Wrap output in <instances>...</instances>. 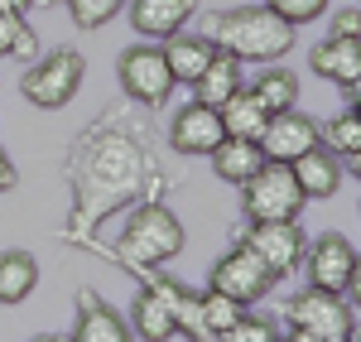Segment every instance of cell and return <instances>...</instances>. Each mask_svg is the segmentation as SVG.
<instances>
[{"label":"cell","mask_w":361,"mask_h":342,"mask_svg":"<svg viewBox=\"0 0 361 342\" xmlns=\"http://www.w3.org/2000/svg\"><path fill=\"white\" fill-rule=\"evenodd\" d=\"M73 338H78V342H126V338H130V323H121V314H116L106 299H97L92 289H82Z\"/></svg>","instance_id":"e0dca14e"},{"label":"cell","mask_w":361,"mask_h":342,"mask_svg":"<svg viewBox=\"0 0 361 342\" xmlns=\"http://www.w3.org/2000/svg\"><path fill=\"white\" fill-rule=\"evenodd\" d=\"M352 173H357V178H361V149H357V154H352Z\"/></svg>","instance_id":"e575fe53"},{"label":"cell","mask_w":361,"mask_h":342,"mask_svg":"<svg viewBox=\"0 0 361 342\" xmlns=\"http://www.w3.org/2000/svg\"><path fill=\"white\" fill-rule=\"evenodd\" d=\"M304 265H308V285H318V289H347L352 265H357V246H352L342 231H323L318 241H308Z\"/></svg>","instance_id":"7c38bea8"},{"label":"cell","mask_w":361,"mask_h":342,"mask_svg":"<svg viewBox=\"0 0 361 342\" xmlns=\"http://www.w3.org/2000/svg\"><path fill=\"white\" fill-rule=\"evenodd\" d=\"M294 178H299V188H304L308 202L318 198H333L337 188H342V154H333L328 145H313V149H304L294 164Z\"/></svg>","instance_id":"5bb4252c"},{"label":"cell","mask_w":361,"mask_h":342,"mask_svg":"<svg viewBox=\"0 0 361 342\" xmlns=\"http://www.w3.org/2000/svg\"><path fill=\"white\" fill-rule=\"evenodd\" d=\"M347 102H352V111L361 116V78H357V83H352V87H347Z\"/></svg>","instance_id":"d6a6232c"},{"label":"cell","mask_w":361,"mask_h":342,"mask_svg":"<svg viewBox=\"0 0 361 342\" xmlns=\"http://www.w3.org/2000/svg\"><path fill=\"white\" fill-rule=\"evenodd\" d=\"M284 318H289V338L299 342H347L352 328H357L352 299L342 289H318V285L294 294L284 304Z\"/></svg>","instance_id":"277c9868"},{"label":"cell","mask_w":361,"mask_h":342,"mask_svg":"<svg viewBox=\"0 0 361 342\" xmlns=\"http://www.w3.org/2000/svg\"><path fill=\"white\" fill-rule=\"evenodd\" d=\"M342 294H347V299L361 309V256H357V265H352V280H347V289H342Z\"/></svg>","instance_id":"1f68e13d"},{"label":"cell","mask_w":361,"mask_h":342,"mask_svg":"<svg viewBox=\"0 0 361 342\" xmlns=\"http://www.w3.org/2000/svg\"><path fill=\"white\" fill-rule=\"evenodd\" d=\"M352 338H357V342H361V328H352Z\"/></svg>","instance_id":"d590c367"},{"label":"cell","mask_w":361,"mask_h":342,"mask_svg":"<svg viewBox=\"0 0 361 342\" xmlns=\"http://www.w3.org/2000/svg\"><path fill=\"white\" fill-rule=\"evenodd\" d=\"M241 314H246V304H236L222 289H207V294H202V338H226L231 323Z\"/></svg>","instance_id":"cb8c5ba5"},{"label":"cell","mask_w":361,"mask_h":342,"mask_svg":"<svg viewBox=\"0 0 361 342\" xmlns=\"http://www.w3.org/2000/svg\"><path fill=\"white\" fill-rule=\"evenodd\" d=\"M15 183H20V169H15V159H10V154L0 149V193H10Z\"/></svg>","instance_id":"4dcf8cb0"},{"label":"cell","mask_w":361,"mask_h":342,"mask_svg":"<svg viewBox=\"0 0 361 342\" xmlns=\"http://www.w3.org/2000/svg\"><path fill=\"white\" fill-rule=\"evenodd\" d=\"M222 126L226 135H250V140H260V130H265V121H270V111H265V102L250 92V87H236L231 97H226L222 106Z\"/></svg>","instance_id":"44dd1931"},{"label":"cell","mask_w":361,"mask_h":342,"mask_svg":"<svg viewBox=\"0 0 361 342\" xmlns=\"http://www.w3.org/2000/svg\"><path fill=\"white\" fill-rule=\"evenodd\" d=\"M275 15H284L289 25H308V20H318L323 10H328V0H265Z\"/></svg>","instance_id":"f1b7e54d"},{"label":"cell","mask_w":361,"mask_h":342,"mask_svg":"<svg viewBox=\"0 0 361 342\" xmlns=\"http://www.w3.org/2000/svg\"><path fill=\"white\" fill-rule=\"evenodd\" d=\"M304 188L289 164H275L265 159L260 169L241 183V207H246L250 222H279V217H299L304 212Z\"/></svg>","instance_id":"5b68a950"},{"label":"cell","mask_w":361,"mask_h":342,"mask_svg":"<svg viewBox=\"0 0 361 342\" xmlns=\"http://www.w3.org/2000/svg\"><path fill=\"white\" fill-rule=\"evenodd\" d=\"M82 73H87V58L78 54V49H54V54H44L25 73L20 92H25V102H34V106L58 111V106H68V102L78 97Z\"/></svg>","instance_id":"8992f818"},{"label":"cell","mask_w":361,"mask_h":342,"mask_svg":"<svg viewBox=\"0 0 361 342\" xmlns=\"http://www.w3.org/2000/svg\"><path fill=\"white\" fill-rule=\"evenodd\" d=\"M149 164L154 159H149L145 140H135L121 126V116H111L106 130L97 121V130L73 154V178H78V217H73V227L82 231L97 217H111L121 202H130L140 193V183L149 178Z\"/></svg>","instance_id":"6da1fadb"},{"label":"cell","mask_w":361,"mask_h":342,"mask_svg":"<svg viewBox=\"0 0 361 342\" xmlns=\"http://www.w3.org/2000/svg\"><path fill=\"white\" fill-rule=\"evenodd\" d=\"M222 135H226L222 111L207 106V102H197V97L188 106H178V116L169 121V145H173L178 154H212Z\"/></svg>","instance_id":"8fae6325"},{"label":"cell","mask_w":361,"mask_h":342,"mask_svg":"<svg viewBox=\"0 0 361 342\" xmlns=\"http://www.w3.org/2000/svg\"><path fill=\"white\" fill-rule=\"evenodd\" d=\"M207 289H222V294H231L236 304H255V299H265V294L275 289V275H270V270H265V260L241 241L236 251H226V256L212 265Z\"/></svg>","instance_id":"ba28073f"},{"label":"cell","mask_w":361,"mask_h":342,"mask_svg":"<svg viewBox=\"0 0 361 342\" xmlns=\"http://www.w3.org/2000/svg\"><path fill=\"white\" fill-rule=\"evenodd\" d=\"M39 285V260L29 251H0V304H25Z\"/></svg>","instance_id":"7402d4cb"},{"label":"cell","mask_w":361,"mask_h":342,"mask_svg":"<svg viewBox=\"0 0 361 342\" xmlns=\"http://www.w3.org/2000/svg\"><path fill=\"white\" fill-rule=\"evenodd\" d=\"M328 34H342V39H361V10H333V25Z\"/></svg>","instance_id":"f546056e"},{"label":"cell","mask_w":361,"mask_h":342,"mask_svg":"<svg viewBox=\"0 0 361 342\" xmlns=\"http://www.w3.org/2000/svg\"><path fill=\"white\" fill-rule=\"evenodd\" d=\"M197 0H126V15H130V29L140 39H169L193 20Z\"/></svg>","instance_id":"4fadbf2b"},{"label":"cell","mask_w":361,"mask_h":342,"mask_svg":"<svg viewBox=\"0 0 361 342\" xmlns=\"http://www.w3.org/2000/svg\"><path fill=\"white\" fill-rule=\"evenodd\" d=\"M130 318H135V328H130V333H140V338H149V342L188 338V333H183V323L173 318V309H169V304L159 299V294H154V289H135Z\"/></svg>","instance_id":"d6986e66"},{"label":"cell","mask_w":361,"mask_h":342,"mask_svg":"<svg viewBox=\"0 0 361 342\" xmlns=\"http://www.w3.org/2000/svg\"><path fill=\"white\" fill-rule=\"evenodd\" d=\"M294 29L284 15H275L270 5H241V10H217V15H207V39L226 49V54H236L241 63H279L284 54H294Z\"/></svg>","instance_id":"7a4b0ae2"},{"label":"cell","mask_w":361,"mask_h":342,"mask_svg":"<svg viewBox=\"0 0 361 342\" xmlns=\"http://www.w3.org/2000/svg\"><path fill=\"white\" fill-rule=\"evenodd\" d=\"M212 54H217V44L207 39V34H169L164 39V58H169V73H173V83H183V87H193L197 83V73L212 63Z\"/></svg>","instance_id":"ac0fdd59"},{"label":"cell","mask_w":361,"mask_h":342,"mask_svg":"<svg viewBox=\"0 0 361 342\" xmlns=\"http://www.w3.org/2000/svg\"><path fill=\"white\" fill-rule=\"evenodd\" d=\"M116 78L126 87V97L140 102V106H164L169 92H173V73H169V58L164 49H149V44H140V49H126L121 63H116Z\"/></svg>","instance_id":"52a82bcc"},{"label":"cell","mask_w":361,"mask_h":342,"mask_svg":"<svg viewBox=\"0 0 361 342\" xmlns=\"http://www.w3.org/2000/svg\"><path fill=\"white\" fill-rule=\"evenodd\" d=\"M270 338H279V328L270 318H250V314H241L226 333V342H270Z\"/></svg>","instance_id":"83f0119b"},{"label":"cell","mask_w":361,"mask_h":342,"mask_svg":"<svg viewBox=\"0 0 361 342\" xmlns=\"http://www.w3.org/2000/svg\"><path fill=\"white\" fill-rule=\"evenodd\" d=\"M207 159H212V173H217L222 183H236V188H241L250 173L265 164V149H260V140H250V135H222Z\"/></svg>","instance_id":"2e32d148"},{"label":"cell","mask_w":361,"mask_h":342,"mask_svg":"<svg viewBox=\"0 0 361 342\" xmlns=\"http://www.w3.org/2000/svg\"><path fill=\"white\" fill-rule=\"evenodd\" d=\"M236 87H246V83H241V58L226 54V49H217V54H212V63L197 73L193 97H197V102H207V106H222Z\"/></svg>","instance_id":"ffe728a7"},{"label":"cell","mask_w":361,"mask_h":342,"mask_svg":"<svg viewBox=\"0 0 361 342\" xmlns=\"http://www.w3.org/2000/svg\"><path fill=\"white\" fill-rule=\"evenodd\" d=\"M183 222L169 212L164 202H145L130 212V222L121 231V260L135 265V270H154L183 251Z\"/></svg>","instance_id":"3957f363"},{"label":"cell","mask_w":361,"mask_h":342,"mask_svg":"<svg viewBox=\"0 0 361 342\" xmlns=\"http://www.w3.org/2000/svg\"><path fill=\"white\" fill-rule=\"evenodd\" d=\"M308 68L318 73V78H328L337 83L342 92L361 78V39H342V34H328L313 54H308Z\"/></svg>","instance_id":"9a60e30c"},{"label":"cell","mask_w":361,"mask_h":342,"mask_svg":"<svg viewBox=\"0 0 361 342\" xmlns=\"http://www.w3.org/2000/svg\"><path fill=\"white\" fill-rule=\"evenodd\" d=\"M313 145H323V121L304 116L299 106L275 111L265 121V130H260V149H265V159H275V164H294Z\"/></svg>","instance_id":"30bf717a"},{"label":"cell","mask_w":361,"mask_h":342,"mask_svg":"<svg viewBox=\"0 0 361 342\" xmlns=\"http://www.w3.org/2000/svg\"><path fill=\"white\" fill-rule=\"evenodd\" d=\"M34 54H39V39L25 25V15L0 5V58H34Z\"/></svg>","instance_id":"d4e9b609"},{"label":"cell","mask_w":361,"mask_h":342,"mask_svg":"<svg viewBox=\"0 0 361 342\" xmlns=\"http://www.w3.org/2000/svg\"><path fill=\"white\" fill-rule=\"evenodd\" d=\"M323 145H328L333 154H342V159H352V154L361 149V116L347 106L342 116L323 121Z\"/></svg>","instance_id":"484cf974"},{"label":"cell","mask_w":361,"mask_h":342,"mask_svg":"<svg viewBox=\"0 0 361 342\" xmlns=\"http://www.w3.org/2000/svg\"><path fill=\"white\" fill-rule=\"evenodd\" d=\"M260 102H265V111H289V106H299V78L289 73V68H279V63H270L260 78H255V87H250Z\"/></svg>","instance_id":"603a6c76"},{"label":"cell","mask_w":361,"mask_h":342,"mask_svg":"<svg viewBox=\"0 0 361 342\" xmlns=\"http://www.w3.org/2000/svg\"><path fill=\"white\" fill-rule=\"evenodd\" d=\"M0 5H5V10H15V15H25V10L34 5V0H0Z\"/></svg>","instance_id":"836d02e7"},{"label":"cell","mask_w":361,"mask_h":342,"mask_svg":"<svg viewBox=\"0 0 361 342\" xmlns=\"http://www.w3.org/2000/svg\"><path fill=\"white\" fill-rule=\"evenodd\" d=\"M68 10L78 29H102L116 20V10H126V0H68Z\"/></svg>","instance_id":"4316f807"},{"label":"cell","mask_w":361,"mask_h":342,"mask_svg":"<svg viewBox=\"0 0 361 342\" xmlns=\"http://www.w3.org/2000/svg\"><path fill=\"white\" fill-rule=\"evenodd\" d=\"M246 246L265 260V270L279 280V275H289V270L304 260L308 236H304V227H299V217H279V222H250Z\"/></svg>","instance_id":"9c48e42d"}]
</instances>
